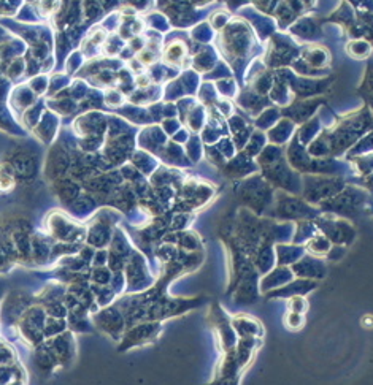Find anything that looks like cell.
Returning <instances> with one entry per match:
<instances>
[{"label": "cell", "mask_w": 373, "mask_h": 385, "mask_svg": "<svg viewBox=\"0 0 373 385\" xmlns=\"http://www.w3.org/2000/svg\"><path fill=\"white\" fill-rule=\"evenodd\" d=\"M370 130H373V115L370 113V108L364 105L356 113L339 119V124L332 130H324V132L331 141L332 154L340 156Z\"/></svg>", "instance_id": "cell-1"}, {"label": "cell", "mask_w": 373, "mask_h": 385, "mask_svg": "<svg viewBox=\"0 0 373 385\" xmlns=\"http://www.w3.org/2000/svg\"><path fill=\"white\" fill-rule=\"evenodd\" d=\"M365 202H367V194L364 190L348 185V188L341 189L339 194L327 198V200L324 202H321V208L343 217H353L360 213V209H362Z\"/></svg>", "instance_id": "cell-2"}, {"label": "cell", "mask_w": 373, "mask_h": 385, "mask_svg": "<svg viewBox=\"0 0 373 385\" xmlns=\"http://www.w3.org/2000/svg\"><path fill=\"white\" fill-rule=\"evenodd\" d=\"M303 198L310 203H321L327 198L334 197L335 194L345 188L343 179L341 178H326V176H303Z\"/></svg>", "instance_id": "cell-3"}, {"label": "cell", "mask_w": 373, "mask_h": 385, "mask_svg": "<svg viewBox=\"0 0 373 385\" xmlns=\"http://www.w3.org/2000/svg\"><path fill=\"white\" fill-rule=\"evenodd\" d=\"M273 216L277 219H316L318 211L308 207V203L297 200L286 194H278V204Z\"/></svg>", "instance_id": "cell-4"}, {"label": "cell", "mask_w": 373, "mask_h": 385, "mask_svg": "<svg viewBox=\"0 0 373 385\" xmlns=\"http://www.w3.org/2000/svg\"><path fill=\"white\" fill-rule=\"evenodd\" d=\"M316 222L320 223L321 232L324 233V237L327 240H331L335 244H350L353 243L354 237H356V230L351 227L350 223H346L343 221H332V219H318L316 217Z\"/></svg>", "instance_id": "cell-5"}, {"label": "cell", "mask_w": 373, "mask_h": 385, "mask_svg": "<svg viewBox=\"0 0 373 385\" xmlns=\"http://www.w3.org/2000/svg\"><path fill=\"white\" fill-rule=\"evenodd\" d=\"M322 100L312 98V100H296L288 108H283L282 113L284 117H291L292 122H305L313 116L316 108L320 107Z\"/></svg>", "instance_id": "cell-6"}, {"label": "cell", "mask_w": 373, "mask_h": 385, "mask_svg": "<svg viewBox=\"0 0 373 385\" xmlns=\"http://www.w3.org/2000/svg\"><path fill=\"white\" fill-rule=\"evenodd\" d=\"M356 13H358V10L354 8L350 2L341 0L340 7L335 10L331 16H326V18H322V20H320V24H322V22L340 24V26L345 29V32L348 34L353 29L354 24H356Z\"/></svg>", "instance_id": "cell-7"}, {"label": "cell", "mask_w": 373, "mask_h": 385, "mask_svg": "<svg viewBox=\"0 0 373 385\" xmlns=\"http://www.w3.org/2000/svg\"><path fill=\"white\" fill-rule=\"evenodd\" d=\"M289 32L301 40H318L322 37L320 21L310 16H301L298 20L292 24Z\"/></svg>", "instance_id": "cell-8"}, {"label": "cell", "mask_w": 373, "mask_h": 385, "mask_svg": "<svg viewBox=\"0 0 373 385\" xmlns=\"http://www.w3.org/2000/svg\"><path fill=\"white\" fill-rule=\"evenodd\" d=\"M353 39H364L373 46V13L369 10H358L356 24L348 32Z\"/></svg>", "instance_id": "cell-9"}, {"label": "cell", "mask_w": 373, "mask_h": 385, "mask_svg": "<svg viewBox=\"0 0 373 385\" xmlns=\"http://www.w3.org/2000/svg\"><path fill=\"white\" fill-rule=\"evenodd\" d=\"M372 48L373 46L370 45V43L364 39H353L346 45V53L354 59H365L370 56Z\"/></svg>", "instance_id": "cell-10"}, {"label": "cell", "mask_w": 373, "mask_h": 385, "mask_svg": "<svg viewBox=\"0 0 373 385\" xmlns=\"http://www.w3.org/2000/svg\"><path fill=\"white\" fill-rule=\"evenodd\" d=\"M302 56L303 60L315 68L322 67L329 60V53L324 48H307Z\"/></svg>", "instance_id": "cell-11"}, {"label": "cell", "mask_w": 373, "mask_h": 385, "mask_svg": "<svg viewBox=\"0 0 373 385\" xmlns=\"http://www.w3.org/2000/svg\"><path fill=\"white\" fill-rule=\"evenodd\" d=\"M297 18L303 16L316 7V0H282Z\"/></svg>", "instance_id": "cell-12"}, {"label": "cell", "mask_w": 373, "mask_h": 385, "mask_svg": "<svg viewBox=\"0 0 373 385\" xmlns=\"http://www.w3.org/2000/svg\"><path fill=\"white\" fill-rule=\"evenodd\" d=\"M283 157L284 156H283L282 148L272 145V146H267L263 151V154H260L259 164L263 165V169H265V167H270L273 164H277L278 160H282Z\"/></svg>", "instance_id": "cell-13"}, {"label": "cell", "mask_w": 373, "mask_h": 385, "mask_svg": "<svg viewBox=\"0 0 373 385\" xmlns=\"http://www.w3.org/2000/svg\"><path fill=\"white\" fill-rule=\"evenodd\" d=\"M292 127H294V122L292 121H282L278 124V127L275 130H272V132L269 133L270 136V141L272 143H284L288 141V138L291 136V132H292Z\"/></svg>", "instance_id": "cell-14"}, {"label": "cell", "mask_w": 373, "mask_h": 385, "mask_svg": "<svg viewBox=\"0 0 373 385\" xmlns=\"http://www.w3.org/2000/svg\"><path fill=\"white\" fill-rule=\"evenodd\" d=\"M373 149V130H370L369 135L364 136V138H360L356 141V146L350 149V154H348V159L360 156V154H367Z\"/></svg>", "instance_id": "cell-15"}, {"label": "cell", "mask_w": 373, "mask_h": 385, "mask_svg": "<svg viewBox=\"0 0 373 385\" xmlns=\"http://www.w3.org/2000/svg\"><path fill=\"white\" fill-rule=\"evenodd\" d=\"M359 92L373 94V60H369V64H367V70H365L362 83H360L359 86Z\"/></svg>", "instance_id": "cell-16"}, {"label": "cell", "mask_w": 373, "mask_h": 385, "mask_svg": "<svg viewBox=\"0 0 373 385\" xmlns=\"http://www.w3.org/2000/svg\"><path fill=\"white\" fill-rule=\"evenodd\" d=\"M308 247L315 254H318V256H321V254H327L329 252V240L324 237H316L310 241Z\"/></svg>", "instance_id": "cell-17"}, {"label": "cell", "mask_w": 373, "mask_h": 385, "mask_svg": "<svg viewBox=\"0 0 373 385\" xmlns=\"http://www.w3.org/2000/svg\"><path fill=\"white\" fill-rule=\"evenodd\" d=\"M264 116L260 117V119L258 121V124L260 126V129H269V121H275L278 119V111L277 110H269V111H265V113H263Z\"/></svg>", "instance_id": "cell-18"}, {"label": "cell", "mask_w": 373, "mask_h": 385, "mask_svg": "<svg viewBox=\"0 0 373 385\" xmlns=\"http://www.w3.org/2000/svg\"><path fill=\"white\" fill-rule=\"evenodd\" d=\"M356 10H369L373 13V0H346Z\"/></svg>", "instance_id": "cell-19"}, {"label": "cell", "mask_w": 373, "mask_h": 385, "mask_svg": "<svg viewBox=\"0 0 373 385\" xmlns=\"http://www.w3.org/2000/svg\"><path fill=\"white\" fill-rule=\"evenodd\" d=\"M292 303L294 304H291V311L302 314V311H305L307 309V303H305V300H302V296L292 298Z\"/></svg>", "instance_id": "cell-20"}, {"label": "cell", "mask_w": 373, "mask_h": 385, "mask_svg": "<svg viewBox=\"0 0 373 385\" xmlns=\"http://www.w3.org/2000/svg\"><path fill=\"white\" fill-rule=\"evenodd\" d=\"M360 96H362V98L367 102L365 105L372 110V115H373V94H365V92H360Z\"/></svg>", "instance_id": "cell-21"}]
</instances>
